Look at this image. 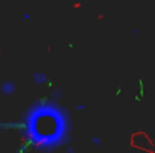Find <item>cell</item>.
Instances as JSON below:
<instances>
[{"label":"cell","mask_w":155,"mask_h":153,"mask_svg":"<svg viewBox=\"0 0 155 153\" xmlns=\"http://www.w3.org/2000/svg\"><path fill=\"white\" fill-rule=\"evenodd\" d=\"M33 80H35V83H36V84H44V83H47V81H48L47 75H45V74H42V72H35V74H33Z\"/></svg>","instance_id":"obj_2"},{"label":"cell","mask_w":155,"mask_h":153,"mask_svg":"<svg viewBox=\"0 0 155 153\" xmlns=\"http://www.w3.org/2000/svg\"><path fill=\"white\" fill-rule=\"evenodd\" d=\"M77 110H78V111H83V110H84V107H83V105H78V107H77Z\"/></svg>","instance_id":"obj_3"},{"label":"cell","mask_w":155,"mask_h":153,"mask_svg":"<svg viewBox=\"0 0 155 153\" xmlns=\"http://www.w3.org/2000/svg\"><path fill=\"white\" fill-rule=\"evenodd\" d=\"M0 89H2V93H3V95L9 96V95H12V93L15 92V89H17V87H15V84H14V83H11V81H5V83L2 84V87H0Z\"/></svg>","instance_id":"obj_1"}]
</instances>
